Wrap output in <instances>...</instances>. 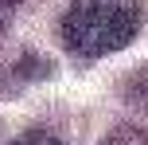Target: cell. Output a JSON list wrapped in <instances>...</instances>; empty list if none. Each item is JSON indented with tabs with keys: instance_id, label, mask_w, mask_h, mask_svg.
Instances as JSON below:
<instances>
[{
	"instance_id": "obj_1",
	"label": "cell",
	"mask_w": 148,
	"mask_h": 145,
	"mask_svg": "<svg viewBox=\"0 0 148 145\" xmlns=\"http://www.w3.org/2000/svg\"><path fill=\"white\" fill-rule=\"evenodd\" d=\"M140 20V0H70L62 16V43L78 59H101L133 43Z\"/></svg>"
},
{
	"instance_id": "obj_2",
	"label": "cell",
	"mask_w": 148,
	"mask_h": 145,
	"mask_svg": "<svg viewBox=\"0 0 148 145\" xmlns=\"http://www.w3.org/2000/svg\"><path fill=\"white\" fill-rule=\"evenodd\" d=\"M101 145H148V133L140 126H117L101 137Z\"/></svg>"
},
{
	"instance_id": "obj_3",
	"label": "cell",
	"mask_w": 148,
	"mask_h": 145,
	"mask_svg": "<svg viewBox=\"0 0 148 145\" xmlns=\"http://www.w3.org/2000/svg\"><path fill=\"white\" fill-rule=\"evenodd\" d=\"M12 145H66V141L55 137V133H47V130H31V133H20Z\"/></svg>"
},
{
	"instance_id": "obj_4",
	"label": "cell",
	"mask_w": 148,
	"mask_h": 145,
	"mask_svg": "<svg viewBox=\"0 0 148 145\" xmlns=\"http://www.w3.org/2000/svg\"><path fill=\"white\" fill-rule=\"evenodd\" d=\"M12 16H16V0H0V31L12 24Z\"/></svg>"
}]
</instances>
